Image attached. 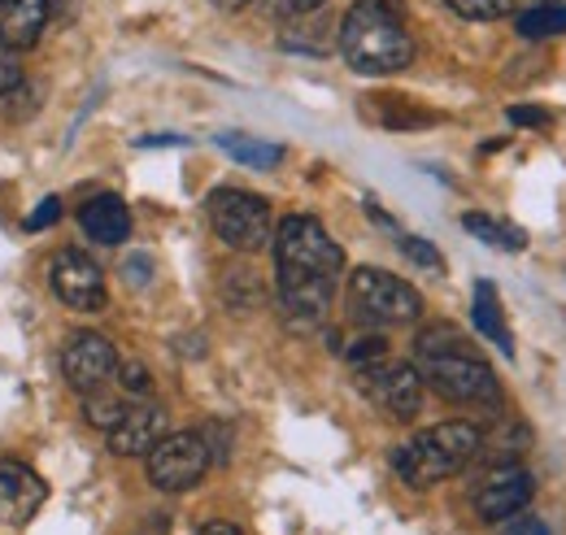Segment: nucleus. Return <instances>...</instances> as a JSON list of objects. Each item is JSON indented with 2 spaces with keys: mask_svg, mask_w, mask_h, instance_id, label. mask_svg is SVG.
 Returning a JSON list of instances; mask_svg holds the SVG:
<instances>
[{
  "mask_svg": "<svg viewBox=\"0 0 566 535\" xmlns=\"http://www.w3.org/2000/svg\"><path fill=\"white\" fill-rule=\"evenodd\" d=\"M323 4L327 0H258V9L271 13V18H305V13L323 9Z\"/></svg>",
  "mask_w": 566,
  "mask_h": 535,
  "instance_id": "5701e85b",
  "label": "nucleus"
},
{
  "mask_svg": "<svg viewBox=\"0 0 566 535\" xmlns=\"http://www.w3.org/2000/svg\"><path fill=\"white\" fill-rule=\"evenodd\" d=\"M357 379H361V392L392 418H415L423 409V375L410 361L379 357L370 366H357Z\"/></svg>",
  "mask_w": 566,
  "mask_h": 535,
  "instance_id": "6e6552de",
  "label": "nucleus"
},
{
  "mask_svg": "<svg viewBox=\"0 0 566 535\" xmlns=\"http://www.w3.org/2000/svg\"><path fill=\"white\" fill-rule=\"evenodd\" d=\"M453 13L471 18V22H493V18H505L518 0H444Z\"/></svg>",
  "mask_w": 566,
  "mask_h": 535,
  "instance_id": "412c9836",
  "label": "nucleus"
},
{
  "mask_svg": "<svg viewBox=\"0 0 566 535\" xmlns=\"http://www.w3.org/2000/svg\"><path fill=\"white\" fill-rule=\"evenodd\" d=\"M49 287H53L71 310H83V314H92V310L105 305V274H101V266H96L87 253H78V249H62V253L53 258V266H49Z\"/></svg>",
  "mask_w": 566,
  "mask_h": 535,
  "instance_id": "9b49d317",
  "label": "nucleus"
},
{
  "mask_svg": "<svg viewBox=\"0 0 566 535\" xmlns=\"http://www.w3.org/2000/svg\"><path fill=\"white\" fill-rule=\"evenodd\" d=\"M510 123H518V127H545L549 114H545V109H532V105H514V109H510Z\"/></svg>",
  "mask_w": 566,
  "mask_h": 535,
  "instance_id": "c85d7f7f",
  "label": "nucleus"
},
{
  "mask_svg": "<svg viewBox=\"0 0 566 535\" xmlns=\"http://www.w3.org/2000/svg\"><path fill=\"white\" fill-rule=\"evenodd\" d=\"M462 227H467L471 235H480L484 244L501 249V253H518V249H523V231L510 227V222H496V218H489V213H467Z\"/></svg>",
  "mask_w": 566,
  "mask_h": 535,
  "instance_id": "6ab92c4d",
  "label": "nucleus"
},
{
  "mask_svg": "<svg viewBox=\"0 0 566 535\" xmlns=\"http://www.w3.org/2000/svg\"><path fill=\"white\" fill-rule=\"evenodd\" d=\"M471 314H475V327L480 335L496 344L505 357L514 353V339H510V327H505V310H501V301H496V287L489 279H480L475 283V305H471Z\"/></svg>",
  "mask_w": 566,
  "mask_h": 535,
  "instance_id": "dca6fc26",
  "label": "nucleus"
},
{
  "mask_svg": "<svg viewBox=\"0 0 566 535\" xmlns=\"http://www.w3.org/2000/svg\"><path fill=\"white\" fill-rule=\"evenodd\" d=\"M532 496H536V479L523 466L505 462V466L489 470V474L480 479V487H475V514H480L484 523H505V518L523 514Z\"/></svg>",
  "mask_w": 566,
  "mask_h": 535,
  "instance_id": "9d476101",
  "label": "nucleus"
},
{
  "mask_svg": "<svg viewBox=\"0 0 566 535\" xmlns=\"http://www.w3.org/2000/svg\"><path fill=\"white\" fill-rule=\"evenodd\" d=\"M53 0H0V49H31L49 27Z\"/></svg>",
  "mask_w": 566,
  "mask_h": 535,
  "instance_id": "2eb2a0df",
  "label": "nucleus"
},
{
  "mask_svg": "<svg viewBox=\"0 0 566 535\" xmlns=\"http://www.w3.org/2000/svg\"><path fill=\"white\" fill-rule=\"evenodd\" d=\"M118 370V348L105 339L101 332H74L62 348V375L74 392H96L114 379Z\"/></svg>",
  "mask_w": 566,
  "mask_h": 535,
  "instance_id": "1a4fd4ad",
  "label": "nucleus"
},
{
  "mask_svg": "<svg viewBox=\"0 0 566 535\" xmlns=\"http://www.w3.org/2000/svg\"><path fill=\"white\" fill-rule=\"evenodd\" d=\"M18 83H22V66H18L13 49H0V96H4V92H13Z\"/></svg>",
  "mask_w": 566,
  "mask_h": 535,
  "instance_id": "bb28decb",
  "label": "nucleus"
},
{
  "mask_svg": "<svg viewBox=\"0 0 566 535\" xmlns=\"http://www.w3.org/2000/svg\"><path fill=\"white\" fill-rule=\"evenodd\" d=\"M349 301H354L357 314L370 318V323H415L423 314V296L406 279H397V274L375 266L354 270Z\"/></svg>",
  "mask_w": 566,
  "mask_h": 535,
  "instance_id": "0eeeda50",
  "label": "nucleus"
},
{
  "mask_svg": "<svg viewBox=\"0 0 566 535\" xmlns=\"http://www.w3.org/2000/svg\"><path fill=\"white\" fill-rule=\"evenodd\" d=\"M480 444H484V436L475 422H440V427L419 431L410 444H401L392 453V470L410 487H431V483H444L471 466Z\"/></svg>",
  "mask_w": 566,
  "mask_h": 535,
  "instance_id": "20e7f679",
  "label": "nucleus"
},
{
  "mask_svg": "<svg viewBox=\"0 0 566 535\" xmlns=\"http://www.w3.org/2000/svg\"><path fill=\"white\" fill-rule=\"evenodd\" d=\"M340 53L357 74H392L415 62V40L392 4L357 0L340 22Z\"/></svg>",
  "mask_w": 566,
  "mask_h": 535,
  "instance_id": "7ed1b4c3",
  "label": "nucleus"
},
{
  "mask_svg": "<svg viewBox=\"0 0 566 535\" xmlns=\"http://www.w3.org/2000/svg\"><path fill=\"white\" fill-rule=\"evenodd\" d=\"M401 249H406V258H410V262H419V266H427V270L444 266V262H440V253H436L427 240H419V235H406V240H401Z\"/></svg>",
  "mask_w": 566,
  "mask_h": 535,
  "instance_id": "393cba45",
  "label": "nucleus"
},
{
  "mask_svg": "<svg viewBox=\"0 0 566 535\" xmlns=\"http://www.w3.org/2000/svg\"><path fill=\"white\" fill-rule=\"evenodd\" d=\"M114 379L123 384V392L127 397H148V370H144L140 361H118V370H114Z\"/></svg>",
  "mask_w": 566,
  "mask_h": 535,
  "instance_id": "4be33fe9",
  "label": "nucleus"
},
{
  "mask_svg": "<svg viewBox=\"0 0 566 535\" xmlns=\"http://www.w3.org/2000/svg\"><path fill=\"white\" fill-rule=\"evenodd\" d=\"M49 487L27 462H0V523L4 527H27L40 505H44Z\"/></svg>",
  "mask_w": 566,
  "mask_h": 535,
  "instance_id": "f8f14e48",
  "label": "nucleus"
},
{
  "mask_svg": "<svg viewBox=\"0 0 566 535\" xmlns=\"http://www.w3.org/2000/svg\"><path fill=\"white\" fill-rule=\"evenodd\" d=\"M210 222L222 244L240 249V253H258L271 244L275 222H271V204L253 192L240 188H218L210 197Z\"/></svg>",
  "mask_w": 566,
  "mask_h": 535,
  "instance_id": "39448f33",
  "label": "nucleus"
},
{
  "mask_svg": "<svg viewBox=\"0 0 566 535\" xmlns=\"http://www.w3.org/2000/svg\"><path fill=\"white\" fill-rule=\"evenodd\" d=\"M419 375L431 384L444 401L458 405H496L501 401V384H496L493 366L453 332V327H431L419 335Z\"/></svg>",
  "mask_w": 566,
  "mask_h": 535,
  "instance_id": "f03ea898",
  "label": "nucleus"
},
{
  "mask_svg": "<svg viewBox=\"0 0 566 535\" xmlns=\"http://www.w3.org/2000/svg\"><path fill=\"white\" fill-rule=\"evenodd\" d=\"M201 535H240V532H235V523H222V518H218V523H206Z\"/></svg>",
  "mask_w": 566,
  "mask_h": 535,
  "instance_id": "c756f323",
  "label": "nucleus"
},
{
  "mask_svg": "<svg viewBox=\"0 0 566 535\" xmlns=\"http://www.w3.org/2000/svg\"><path fill=\"white\" fill-rule=\"evenodd\" d=\"M105 436H109V453L144 458L166 436V413H161V405H127V413Z\"/></svg>",
  "mask_w": 566,
  "mask_h": 535,
  "instance_id": "ddd939ff",
  "label": "nucleus"
},
{
  "mask_svg": "<svg viewBox=\"0 0 566 535\" xmlns=\"http://www.w3.org/2000/svg\"><path fill=\"white\" fill-rule=\"evenodd\" d=\"M505 535H549V527L532 514H514V518H505Z\"/></svg>",
  "mask_w": 566,
  "mask_h": 535,
  "instance_id": "cd10ccee",
  "label": "nucleus"
},
{
  "mask_svg": "<svg viewBox=\"0 0 566 535\" xmlns=\"http://www.w3.org/2000/svg\"><path fill=\"white\" fill-rule=\"evenodd\" d=\"M62 218V201L57 197H44V201L35 204V213L27 218V231H44L49 222H57Z\"/></svg>",
  "mask_w": 566,
  "mask_h": 535,
  "instance_id": "a878e982",
  "label": "nucleus"
},
{
  "mask_svg": "<svg viewBox=\"0 0 566 535\" xmlns=\"http://www.w3.org/2000/svg\"><path fill=\"white\" fill-rule=\"evenodd\" d=\"M218 4H222V9H240L244 0H218Z\"/></svg>",
  "mask_w": 566,
  "mask_h": 535,
  "instance_id": "7c9ffc66",
  "label": "nucleus"
},
{
  "mask_svg": "<svg viewBox=\"0 0 566 535\" xmlns=\"http://www.w3.org/2000/svg\"><path fill=\"white\" fill-rule=\"evenodd\" d=\"M144 458H148V483L161 487V492H188V487H197L213 462L210 440L201 431H170Z\"/></svg>",
  "mask_w": 566,
  "mask_h": 535,
  "instance_id": "423d86ee",
  "label": "nucleus"
},
{
  "mask_svg": "<svg viewBox=\"0 0 566 535\" xmlns=\"http://www.w3.org/2000/svg\"><path fill=\"white\" fill-rule=\"evenodd\" d=\"M275 270H280L283 314L301 327H314L327 318V310L336 301V283L345 274V253L318 218L292 213L275 231Z\"/></svg>",
  "mask_w": 566,
  "mask_h": 535,
  "instance_id": "f257e3e1",
  "label": "nucleus"
},
{
  "mask_svg": "<svg viewBox=\"0 0 566 535\" xmlns=\"http://www.w3.org/2000/svg\"><path fill=\"white\" fill-rule=\"evenodd\" d=\"M518 35L523 40H554V35H566V4H532L514 18Z\"/></svg>",
  "mask_w": 566,
  "mask_h": 535,
  "instance_id": "a211bd4d",
  "label": "nucleus"
},
{
  "mask_svg": "<svg viewBox=\"0 0 566 535\" xmlns=\"http://www.w3.org/2000/svg\"><path fill=\"white\" fill-rule=\"evenodd\" d=\"M384 353H388L384 335H366V339H357L354 348H349V361H354V366H370V361H379Z\"/></svg>",
  "mask_w": 566,
  "mask_h": 535,
  "instance_id": "b1692460",
  "label": "nucleus"
},
{
  "mask_svg": "<svg viewBox=\"0 0 566 535\" xmlns=\"http://www.w3.org/2000/svg\"><path fill=\"white\" fill-rule=\"evenodd\" d=\"M532 4H549V0H532Z\"/></svg>",
  "mask_w": 566,
  "mask_h": 535,
  "instance_id": "2f4dec72",
  "label": "nucleus"
},
{
  "mask_svg": "<svg viewBox=\"0 0 566 535\" xmlns=\"http://www.w3.org/2000/svg\"><path fill=\"white\" fill-rule=\"evenodd\" d=\"M218 144H222V153H231L235 161L258 166V170H271V166H280L283 161V148L280 144H271V139H253V135L227 132V135H218Z\"/></svg>",
  "mask_w": 566,
  "mask_h": 535,
  "instance_id": "f3484780",
  "label": "nucleus"
},
{
  "mask_svg": "<svg viewBox=\"0 0 566 535\" xmlns=\"http://www.w3.org/2000/svg\"><path fill=\"white\" fill-rule=\"evenodd\" d=\"M123 413H127V397H123V392H105V388H96V392L83 397V418H87L92 427H101V431H109Z\"/></svg>",
  "mask_w": 566,
  "mask_h": 535,
  "instance_id": "aec40b11",
  "label": "nucleus"
},
{
  "mask_svg": "<svg viewBox=\"0 0 566 535\" xmlns=\"http://www.w3.org/2000/svg\"><path fill=\"white\" fill-rule=\"evenodd\" d=\"M78 227L92 244H105V249H118L127 235H132V209L123 197L114 192H101L92 201L78 209Z\"/></svg>",
  "mask_w": 566,
  "mask_h": 535,
  "instance_id": "4468645a",
  "label": "nucleus"
}]
</instances>
